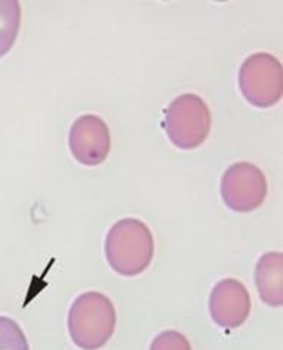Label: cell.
Returning <instances> with one entry per match:
<instances>
[{
    "mask_svg": "<svg viewBox=\"0 0 283 350\" xmlns=\"http://www.w3.org/2000/svg\"><path fill=\"white\" fill-rule=\"evenodd\" d=\"M105 258L120 276H138L152 265L154 239L150 227L138 218H122L111 226L104 243Z\"/></svg>",
    "mask_w": 283,
    "mask_h": 350,
    "instance_id": "6da1fadb",
    "label": "cell"
},
{
    "mask_svg": "<svg viewBox=\"0 0 283 350\" xmlns=\"http://www.w3.org/2000/svg\"><path fill=\"white\" fill-rule=\"evenodd\" d=\"M118 323V313L107 295L87 291L70 306L67 328L70 338L82 350H98L109 343Z\"/></svg>",
    "mask_w": 283,
    "mask_h": 350,
    "instance_id": "7a4b0ae2",
    "label": "cell"
},
{
    "mask_svg": "<svg viewBox=\"0 0 283 350\" xmlns=\"http://www.w3.org/2000/svg\"><path fill=\"white\" fill-rule=\"evenodd\" d=\"M212 116L206 101L196 94L176 97L165 111L163 129L170 142L181 150H193L206 142Z\"/></svg>",
    "mask_w": 283,
    "mask_h": 350,
    "instance_id": "3957f363",
    "label": "cell"
},
{
    "mask_svg": "<svg viewBox=\"0 0 283 350\" xmlns=\"http://www.w3.org/2000/svg\"><path fill=\"white\" fill-rule=\"evenodd\" d=\"M239 88L245 100L256 109L276 106L283 94V67L267 52L247 57L239 70Z\"/></svg>",
    "mask_w": 283,
    "mask_h": 350,
    "instance_id": "277c9868",
    "label": "cell"
},
{
    "mask_svg": "<svg viewBox=\"0 0 283 350\" xmlns=\"http://www.w3.org/2000/svg\"><path fill=\"white\" fill-rule=\"evenodd\" d=\"M221 199L234 213H252L267 198L269 185L264 172L250 162L230 165L221 178Z\"/></svg>",
    "mask_w": 283,
    "mask_h": 350,
    "instance_id": "5b68a950",
    "label": "cell"
},
{
    "mask_svg": "<svg viewBox=\"0 0 283 350\" xmlns=\"http://www.w3.org/2000/svg\"><path fill=\"white\" fill-rule=\"evenodd\" d=\"M68 148L75 159L85 166L101 165L110 154L109 125L96 115L77 118L68 133Z\"/></svg>",
    "mask_w": 283,
    "mask_h": 350,
    "instance_id": "8992f818",
    "label": "cell"
},
{
    "mask_svg": "<svg viewBox=\"0 0 283 350\" xmlns=\"http://www.w3.org/2000/svg\"><path fill=\"white\" fill-rule=\"evenodd\" d=\"M251 295L237 279L219 281L209 294V314L218 327L236 329L242 327L251 313Z\"/></svg>",
    "mask_w": 283,
    "mask_h": 350,
    "instance_id": "52a82bcc",
    "label": "cell"
},
{
    "mask_svg": "<svg viewBox=\"0 0 283 350\" xmlns=\"http://www.w3.org/2000/svg\"><path fill=\"white\" fill-rule=\"evenodd\" d=\"M255 286L262 303L270 308L283 304V254L279 251L265 252L256 261Z\"/></svg>",
    "mask_w": 283,
    "mask_h": 350,
    "instance_id": "ba28073f",
    "label": "cell"
},
{
    "mask_svg": "<svg viewBox=\"0 0 283 350\" xmlns=\"http://www.w3.org/2000/svg\"><path fill=\"white\" fill-rule=\"evenodd\" d=\"M21 27V5L18 0H0V58L15 45Z\"/></svg>",
    "mask_w": 283,
    "mask_h": 350,
    "instance_id": "9c48e42d",
    "label": "cell"
},
{
    "mask_svg": "<svg viewBox=\"0 0 283 350\" xmlns=\"http://www.w3.org/2000/svg\"><path fill=\"white\" fill-rule=\"evenodd\" d=\"M0 350H30L18 322L8 317H0Z\"/></svg>",
    "mask_w": 283,
    "mask_h": 350,
    "instance_id": "30bf717a",
    "label": "cell"
},
{
    "mask_svg": "<svg viewBox=\"0 0 283 350\" xmlns=\"http://www.w3.org/2000/svg\"><path fill=\"white\" fill-rule=\"evenodd\" d=\"M148 350H191V345L180 331L167 329L156 336Z\"/></svg>",
    "mask_w": 283,
    "mask_h": 350,
    "instance_id": "8fae6325",
    "label": "cell"
}]
</instances>
